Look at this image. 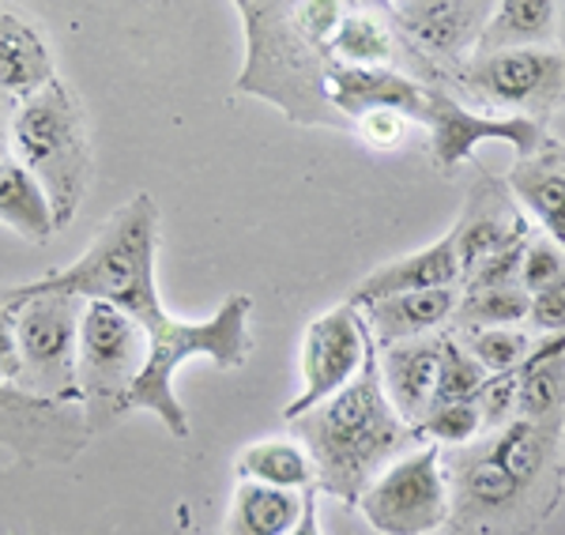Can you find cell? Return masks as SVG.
<instances>
[{"instance_id":"6da1fadb","label":"cell","mask_w":565,"mask_h":535,"mask_svg":"<svg viewBox=\"0 0 565 535\" xmlns=\"http://www.w3.org/2000/svg\"><path fill=\"white\" fill-rule=\"evenodd\" d=\"M290 426L313 457L317 491L354 505L373 479L399 457V449L415 438V426H407L388 404L377 351H370L366 370L343 393L317 404Z\"/></svg>"},{"instance_id":"7a4b0ae2","label":"cell","mask_w":565,"mask_h":535,"mask_svg":"<svg viewBox=\"0 0 565 535\" xmlns=\"http://www.w3.org/2000/svg\"><path fill=\"white\" fill-rule=\"evenodd\" d=\"M154 253H159V207L151 193H136L121 212L98 226L84 257L34 283L0 287V302L12 306L34 295H72L84 302L117 306L148 329L167 317L154 283Z\"/></svg>"},{"instance_id":"3957f363","label":"cell","mask_w":565,"mask_h":535,"mask_svg":"<svg viewBox=\"0 0 565 535\" xmlns=\"http://www.w3.org/2000/svg\"><path fill=\"white\" fill-rule=\"evenodd\" d=\"M249 295H231L207 321H178V317H162L148 324V362H143L140 377H136L125 415L129 411H151L154 419L167 426L174 438H189V415L174 396V374L185 362L207 359L218 370H238L249 359Z\"/></svg>"},{"instance_id":"277c9868","label":"cell","mask_w":565,"mask_h":535,"mask_svg":"<svg viewBox=\"0 0 565 535\" xmlns=\"http://www.w3.org/2000/svg\"><path fill=\"white\" fill-rule=\"evenodd\" d=\"M8 148L15 162L45 189L57 226L76 220L90 181L87 114L65 79H50L31 98L15 103L8 121Z\"/></svg>"},{"instance_id":"5b68a950","label":"cell","mask_w":565,"mask_h":535,"mask_svg":"<svg viewBox=\"0 0 565 535\" xmlns=\"http://www.w3.org/2000/svg\"><path fill=\"white\" fill-rule=\"evenodd\" d=\"M12 310L15 340H20L15 388L45 404L84 407V396H79V321H84L87 302L72 295H34L12 302Z\"/></svg>"},{"instance_id":"8992f818","label":"cell","mask_w":565,"mask_h":535,"mask_svg":"<svg viewBox=\"0 0 565 535\" xmlns=\"http://www.w3.org/2000/svg\"><path fill=\"white\" fill-rule=\"evenodd\" d=\"M148 362V332L117 306L87 302L79 321V396L87 430H103L125 415L136 377Z\"/></svg>"},{"instance_id":"52a82bcc","label":"cell","mask_w":565,"mask_h":535,"mask_svg":"<svg viewBox=\"0 0 565 535\" xmlns=\"http://www.w3.org/2000/svg\"><path fill=\"white\" fill-rule=\"evenodd\" d=\"M359 510L377 535H434L452 516L441 449L404 452L362 491Z\"/></svg>"},{"instance_id":"ba28073f","label":"cell","mask_w":565,"mask_h":535,"mask_svg":"<svg viewBox=\"0 0 565 535\" xmlns=\"http://www.w3.org/2000/svg\"><path fill=\"white\" fill-rule=\"evenodd\" d=\"M373 343L366 332V321L354 306H335L306 324L302 335V355H298V370H302V393L282 407V419L295 422L317 404L332 400L335 393L351 385L354 377L366 370Z\"/></svg>"},{"instance_id":"9c48e42d","label":"cell","mask_w":565,"mask_h":535,"mask_svg":"<svg viewBox=\"0 0 565 535\" xmlns=\"http://www.w3.org/2000/svg\"><path fill=\"white\" fill-rule=\"evenodd\" d=\"M463 84L482 103L513 117H546L565 103V53L551 50H513L494 57H476L463 72Z\"/></svg>"},{"instance_id":"30bf717a","label":"cell","mask_w":565,"mask_h":535,"mask_svg":"<svg viewBox=\"0 0 565 535\" xmlns=\"http://www.w3.org/2000/svg\"><path fill=\"white\" fill-rule=\"evenodd\" d=\"M426 129L434 136V159L441 170L457 167L487 140H501L524 159H532L543 148V121L532 117H487L476 110H463L457 98L430 90V121Z\"/></svg>"},{"instance_id":"8fae6325","label":"cell","mask_w":565,"mask_h":535,"mask_svg":"<svg viewBox=\"0 0 565 535\" xmlns=\"http://www.w3.org/2000/svg\"><path fill=\"white\" fill-rule=\"evenodd\" d=\"M84 407L45 404L15 385H0V441L31 460H72L87 446Z\"/></svg>"},{"instance_id":"7c38bea8","label":"cell","mask_w":565,"mask_h":535,"mask_svg":"<svg viewBox=\"0 0 565 535\" xmlns=\"http://www.w3.org/2000/svg\"><path fill=\"white\" fill-rule=\"evenodd\" d=\"M490 8V0H399L385 12L404 31V39L418 45V53L460 61L463 53H476Z\"/></svg>"},{"instance_id":"4fadbf2b","label":"cell","mask_w":565,"mask_h":535,"mask_svg":"<svg viewBox=\"0 0 565 535\" xmlns=\"http://www.w3.org/2000/svg\"><path fill=\"white\" fill-rule=\"evenodd\" d=\"M324 103L332 110L359 121L373 110H396L407 121H430V90L407 79L396 68H351V65H324Z\"/></svg>"},{"instance_id":"5bb4252c","label":"cell","mask_w":565,"mask_h":535,"mask_svg":"<svg viewBox=\"0 0 565 535\" xmlns=\"http://www.w3.org/2000/svg\"><path fill=\"white\" fill-rule=\"evenodd\" d=\"M437 377H441V335L392 343L381 351V385L407 426H418L434 407Z\"/></svg>"},{"instance_id":"9a60e30c","label":"cell","mask_w":565,"mask_h":535,"mask_svg":"<svg viewBox=\"0 0 565 535\" xmlns=\"http://www.w3.org/2000/svg\"><path fill=\"white\" fill-rule=\"evenodd\" d=\"M460 271V257H457V242L441 238L434 246L418 249V253H404V257L388 260L377 271H370L359 287L351 290L348 306L354 310H366L373 302H385V298L396 295H415V290H437V287H457Z\"/></svg>"},{"instance_id":"2e32d148","label":"cell","mask_w":565,"mask_h":535,"mask_svg":"<svg viewBox=\"0 0 565 535\" xmlns=\"http://www.w3.org/2000/svg\"><path fill=\"white\" fill-rule=\"evenodd\" d=\"M460 290L457 287H437V290H415V295H396L385 302L366 306V329H373L381 347L407 340H423L441 329L449 317H457Z\"/></svg>"},{"instance_id":"e0dca14e","label":"cell","mask_w":565,"mask_h":535,"mask_svg":"<svg viewBox=\"0 0 565 535\" xmlns=\"http://www.w3.org/2000/svg\"><path fill=\"white\" fill-rule=\"evenodd\" d=\"M532 486L521 483L494 452L482 446L479 452L463 457L457 464V497H452V510L463 516H476V521H498V516L513 513L524 502Z\"/></svg>"},{"instance_id":"ac0fdd59","label":"cell","mask_w":565,"mask_h":535,"mask_svg":"<svg viewBox=\"0 0 565 535\" xmlns=\"http://www.w3.org/2000/svg\"><path fill=\"white\" fill-rule=\"evenodd\" d=\"M558 45V4L554 0H501L490 8L476 57L513 50H551Z\"/></svg>"},{"instance_id":"d6986e66","label":"cell","mask_w":565,"mask_h":535,"mask_svg":"<svg viewBox=\"0 0 565 535\" xmlns=\"http://www.w3.org/2000/svg\"><path fill=\"white\" fill-rule=\"evenodd\" d=\"M50 79H57V68L39 26L0 8V95L23 103Z\"/></svg>"},{"instance_id":"ffe728a7","label":"cell","mask_w":565,"mask_h":535,"mask_svg":"<svg viewBox=\"0 0 565 535\" xmlns=\"http://www.w3.org/2000/svg\"><path fill=\"white\" fill-rule=\"evenodd\" d=\"M306 491H276V486L238 479L231 497V524L226 535H290L302 521Z\"/></svg>"},{"instance_id":"44dd1931","label":"cell","mask_w":565,"mask_h":535,"mask_svg":"<svg viewBox=\"0 0 565 535\" xmlns=\"http://www.w3.org/2000/svg\"><path fill=\"white\" fill-rule=\"evenodd\" d=\"M565 400V332L535 343L532 355L516 370V415L546 422Z\"/></svg>"},{"instance_id":"7402d4cb","label":"cell","mask_w":565,"mask_h":535,"mask_svg":"<svg viewBox=\"0 0 565 535\" xmlns=\"http://www.w3.org/2000/svg\"><path fill=\"white\" fill-rule=\"evenodd\" d=\"M238 479L276 486V491H313L317 468L302 441L290 438H264L238 452Z\"/></svg>"},{"instance_id":"603a6c76","label":"cell","mask_w":565,"mask_h":535,"mask_svg":"<svg viewBox=\"0 0 565 535\" xmlns=\"http://www.w3.org/2000/svg\"><path fill=\"white\" fill-rule=\"evenodd\" d=\"M0 223H8L20 238L34 242V246L50 242L61 231L45 189L15 162V156L0 170Z\"/></svg>"},{"instance_id":"cb8c5ba5","label":"cell","mask_w":565,"mask_h":535,"mask_svg":"<svg viewBox=\"0 0 565 535\" xmlns=\"http://www.w3.org/2000/svg\"><path fill=\"white\" fill-rule=\"evenodd\" d=\"M516 201L535 215V223L546 231V238L558 249H565V167L551 159L521 162V167L509 174Z\"/></svg>"},{"instance_id":"d4e9b609","label":"cell","mask_w":565,"mask_h":535,"mask_svg":"<svg viewBox=\"0 0 565 535\" xmlns=\"http://www.w3.org/2000/svg\"><path fill=\"white\" fill-rule=\"evenodd\" d=\"M324 57H332L335 65L351 68H388L392 61V34L388 23L377 12L362 4L343 8V20L335 26V34L324 45Z\"/></svg>"},{"instance_id":"484cf974","label":"cell","mask_w":565,"mask_h":535,"mask_svg":"<svg viewBox=\"0 0 565 535\" xmlns=\"http://www.w3.org/2000/svg\"><path fill=\"white\" fill-rule=\"evenodd\" d=\"M452 242H457V257H460V271L471 276L479 265H487L494 253L524 242V223H509L501 215H476V220H463L457 231H452Z\"/></svg>"},{"instance_id":"4316f807","label":"cell","mask_w":565,"mask_h":535,"mask_svg":"<svg viewBox=\"0 0 565 535\" xmlns=\"http://www.w3.org/2000/svg\"><path fill=\"white\" fill-rule=\"evenodd\" d=\"M532 313V295L513 283V287H476L468 290V298H460L457 317L479 329H516Z\"/></svg>"},{"instance_id":"83f0119b","label":"cell","mask_w":565,"mask_h":535,"mask_svg":"<svg viewBox=\"0 0 565 535\" xmlns=\"http://www.w3.org/2000/svg\"><path fill=\"white\" fill-rule=\"evenodd\" d=\"M487 370L471 359V351L452 335H441V377H437V400L434 404H460L479 400L487 385Z\"/></svg>"},{"instance_id":"f1b7e54d","label":"cell","mask_w":565,"mask_h":535,"mask_svg":"<svg viewBox=\"0 0 565 535\" xmlns=\"http://www.w3.org/2000/svg\"><path fill=\"white\" fill-rule=\"evenodd\" d=\"M482 430V411L479 400H460V404H434L423 415V422L415 426V438H426L430 446H468L471 438Z\"/></svg>"},{"instance_id":"f546056e","label":"cell","mask_w":565,"mask_h":535,"mask_svg":"<svg viewBox=\"0 0 565 535\" xmlns=\"http://www.w3.org/2000/svg\"><path fill=\"white\" fill-rule=\"evenodd\" d=\"M468 351H471V359L494 377V374H513V370H521L527 355H532V340H527L521 329H479V332H471Z\"/></svg>"},{"instance_id":"4dcf8cb0","label":"cell","mask_w":565,"mask_h":535,"mask_svg":"<svg viewBox=\"0 0 565 535\" xmlns=\"http://www.w3.org/2000/svg\"><path fill=\"white\" fill-rule=\"evenodd\" d=\"M562 276H565V249L554 246L551 238L527 242L524 265H521V287L527 290V295H535V290L558 283Z\"/></svg>"},{"instance_id":"1f68e13d","label":"cell","mask_w":565,"mask_h":535,"mask_svg":"<svg viewBox=\"0 0 565 535\" xmlns=\"http://www.w3.org/2000/svg\"><path fill=\"white\" fill-rule=\"evenodd\" d=\"M354 129H359V136L370 143V148L392 151V148H399V143H404L407 117L396 114V110H373V114H362L359 121H354Z\"/></svg>"},{"instance_id":"d6a6232c","label":"cell","mask_w":565,"mask_h":535,"mask_svg":"<svg viewBox=\"0 0 565 535\" xmlns=\"http://www.w3.org/2000/svg\"><path fill=\"white\" fill-rule=\"evenodd\" d=\"M479 411H482V426H505V415L516 411V370L513 374H494L487 377L479 393Z\"/></svg>"},{"instance_id":"836d02e7","label":"cell","mask_w":565,"mask_h":535,"mask_svg":"<svg viewBox=\"0 0 565 535\" xmlns=\"http://www.w3.org/2000/svg\"><path fill=\"white\" fill-rule=\"evenodd\" d=\"M527 321H532L535 329L554 332V335L565 332V276L558 279V283L535 290V295H532V313H527Z\"/></svg>"},{"instance_id":"e575fe53","label":"cell","mask_w":565,"mask_h":535,"mask_svg":"<svg viewBox=\"0 0 565 535\" xmlns=\"http://www.w3.org/2000/svg\"><path fill=\"white\" fill-rule=\"evenodd\" d=\"M20 377V340H15V310L0 302V385Z\"/></svg>"},{"instance_id":"d590c367","label":"cell","mask_w":565,"mask_h":535,"mask_svg":"<svg viewBox=\"0 0 565 535\" xmlns=\"http://www.w3.org/2000/svg\"><path fill=\"white\" fill-rule=\"evenodd\" d=\"M290 535H324L321 532V521H317V491H306V510H302V521L295 524Z\"/></svg>"},{"instance_id":"8d00e7d4","label":"cell","mask_w":565,"mask_h":535,"mask_svg":"<svg viewBox=\"0 0 565 535\" xmlns=\"http://www.w3.org/2000/svg\"><path fill=\"white\" fill-rule=\"evenodd\" d=\"M12 110H15V98L0 95V129H8V121H12Z\"/></svg>"},{"instance_id":"74e56055","label":"cell","mask_w":565,"mask_h":535,"mask_svg":"<svg viewBox=\"0 0 565 535\" xmlns=\"http://www.w3.org/2000/svg\"><path fill=\"white\" fill-rule=\"evenodd\" d=\"M12 162V148H8V129H0V170Z\"/></svg>"},{"instance_id":"f35d334b","label":"cell","mask_w":565,"mask_h":535,"mask_svg":"<svg viewBox=\"0 0 565 535\" xmlns=\"http://www.w3.org/2000/svg\"><path fill=\"white\" fill-rule=\"evenodd\" d=\"M558 50L565 53V0L558 4Z\"/></svg>"}]
</instances>
